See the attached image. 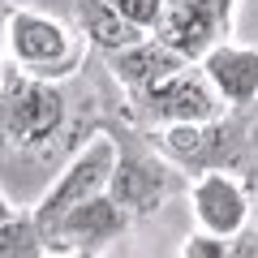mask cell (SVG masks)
Here are the masks:
<instances>
[{"label": "cell", "instance_id": "obj_15", "mask_svg": "<svg viewBox=\"0 0 258 258\" xmlns=\"http://www.w3.org/2000/svg\"><path fill=\"white\" fill-rule=\"evenodd\" d=\"M228 241H232V237H228ZM228 241H224V237H207V232H189L185 245H181V258H224Z\"/></svg>", "mask_w": 258, "mask_h": 258}, {"label": "cell", "instance_id": "obj_11", "mask_svg": "<svg viewBox=\"0 0 258 258\" xmlns=\"http://www.w3.org/2000/svg\"><path fill=\"white\" fill-rule=\"evenodd\" d=\"M108 69H112V78H116V86L125 91V99H134V95H147V91H155L159 82L176 78L185 69V60L172 47H164L155 35H147L142 43L125 47V52H112Z\"/></svg>", "mask_w": 258, "mask_h": 258}, {"label": "cell", "instance_id": "obj_14", "mask_svg": "<svg viewBox=\"0 0 258 258\" xmlns=\"http://www.w3.org/2000/svg\"><path fill=\"white\" fill-rule=\"evenodd\" d=\"M112 13H120V18L129 22L134 30H142V35H151V30L159 26V18H164V0H103Z\"/></svg>", "mask_w": 258, "mask_h": 258}, {"label": "cell", "instance_id": "obj_9", "mask_svg": "<svg viewBox=\"0 0 258 258\" xmlns=\"http://www.w3.org/2000/svg\"><path fill=\"white\" fill-rule=\"evenodd\" d=\"M125 228H129V215L103 194V198H91V203L74 207L69 215H60L52 228H43V241L56 254H99Z\"/></svg>", "mask_w": 258, "mask_h": 258}, {"label": "cell", "instance_id": "obj_21", "mask_svg": "<svg viewBox=\"0 0 258 258\" xmlns=\"http://www.w3.org/2000/svg\"><path fill=\"white\" fill-rule=\"evenodd\" d=\"M74 258H103V254H74Z\"/></svg>", "mask_w": 258, "mask_h": 258}, {"label": "cell", "instance_id": "obj_8", "mask_svg": "<svg viewBox=\"0 0 258 258\" xmlns=\"http://www.w3.org/2000/svg\"><path fill=\"white\" fill-rule=\"evenodd\" d=\"M189 207L194 224L207 237H237L249 220H254V194H249L245 176L232 172H203L189 181Z\"/></svg>", "mask_w": 258, "mask_h": 258}, {"label": "cell", "instance_id": "obj_19", "mask_svg": "<svg viewBox=\"0 0 258 258\" xmlns=\"http://www.w3.org/2000/svg\"><path fill=\"white\" fill-rule=\"evenodd\" d=\"M9 0H0V52H5V26H9Z\"/></svg>", "mask_w": 258, "mask_h": 258}, {"label": "cell", "instance_id": "obj_17", "mask_svg": "<svg viewBox=\"0 0 258 258\" xmlns=\"http://www.w3.org/2000/svg\"><path fill=\"white\" fill-rule=\"evenodd\" d=\"M249 172H258V112L249 116Z\"/></svg>", "mask_w": 258, "mask_h": 258}, {"label": "cell", "instance_id": "obj_6", "mask_svg": "<svg viewBox=\"0 0 258 258\" xmlns=\"http://www.w3.org/2000/svg\"><path fill=\"white\" fill-rule=\"evenodd\" d=\"M220 116H228V108H224V99L211 91V82L203 78L198 64H185L176 78H168L155 91L129 99V120H134L142 134L176 129V125H211V120H220Z\"/></svg>", "mask_w": 258, "mask_h": 258}, {"label": "cell", "instance_id": "obj_2", "mask_svg": "<svg viewBox=\"0 0 258 258\" xmlns=\"http://www.w3.org/2000/svg\"><path fill=\"white\" fill-rule=\"evenodd\" d=\"M112 142H116V168L108 181V198L129 215V220H151L172 203L181 189H189L185 172L176 164H168L164 151L129 125H108Z\"/></svg>", "mask_w": 258, "mask_h": 258}, {"label": "cell", "instance_id": "obj_5", "mask_svg": "<svg viewBox=\"0 0 258 258\" xmlns=\"http://www.w3.org/2000/svg\"><path fill=\"white\" fill-rule=\"evenodd\" d=\"M112 168H116V142H112L108 125H99V129L86 134V142L64 159V168L52 176V185H43L39 203L30 207L39 232L52 228V224L60 220V215H69L74 207L91 203V198H103V194H108V181H112Z\"/></svg>", "mask_w": 258, "mask_h": 258}, {"label": "cell", "instance_id": "obj_22", "mask_svg": "<svg viewBox=\"0 0 258 258\" xmlns=\"http://www.w3.org/2000/svg\"><path fill=\"white\" fill-rule=\"evenodd\" d=\"M254 112H258V108H254Z\"/></svg>", "mask_w": 258, "mask_h": 258}, {"label": "cell", "instance_id": "obj_7", "mask_svg": "<svg viewBox=\"0 0 258 258\" xmlns=\"http://www.w3.org/2000/svg\"><path fill=\"white\" fill-rule=\"evenodd\" d=\"M241 0H164V18L151 35L185 64H198L211 47L228 43Z\"/></svg>", "mask_w": 258, "mask_h": 258}, {"label": "cell", "instance_id": "obj_20", "mask_svg": "<svg viewBox=\"0 0 258 258\" xmlns=\"http://www.w3.org/2000/svg\"><path fill=\"white\" fill-rule=\"evenodd\" d=\"M245 181H249V194H254V207H258V172H245Z\"/></svg>", "mask_w": 258, "mask_h": 258}, {"label": "cell", "instance_id": "obj_12", "mask_svg": "<svg viewBox=\"0 0 258 258\" xmlns=\"http://www.w3.org/2000/svg\"><path fill=\"white\" fill-rule=\"evenodd\" d=\"M69 9H74V22H78V35L86 39L91 47H99L103 56L112 52H125V47L142 43V30H134L120 13H112L103 0H69Z\"/></svg>", "mask_w": 258, "mask_h": 258}, {"label": "cell", "instance_id": "obj_4", "mask_svg": "<svg viewBox=\"0 0 258 258\" xmlns=\"http://www.w3.org/2000/svg\"><path fill=\"white\" fill-rule=\"evenodd\" d=\"M249 116L254 112H228L211 125H176L147 134L168 164L181 172H249Z\"/></svg>", "mask_w": 258, "mask_h": 258}, {"label": "cell", "instance_id": "obj_18", "mask_svg": "<svg viewBox=\"0 0 258 258\" xmlns=\"http://www.w3.org/2000/svg\"><path fill=\"white\" fill-rule=\"evenodd\" d=\"M13 215H18V207H13V203H9V194L0 189V224H9V220H13Z\"/></svg>", "mask_w": 258, "mask_h": 258}, {"label": "cell", "instance_id": "obj_10", "mask_svg": "<svg viewBox=\"0 0 258 258\" xmlns=\"http://www.w3.org/2000/svg\"><path fill=\"white\" fill-rule=\"evenodd\" d=\"M211 91L224 99L228 112H254L258 108V47L254 43H220L198 60Z\"/></svg>", "mask_w": 258, "mask_h": 258}, {"label": "cell", "instance_id": "obj_3", "mask_svg": "<svg viewBox=\"0 0 258 258\" xmlns=\"http://www.w3.org/2000/svg\"><path fill=\"white\" fill-rule=\"evenodd\" d=\"M5 52L9 64L26 78L39 82H69L82 69L86 39L78 26H64L60 18L39 9H9V26H5Z\"/></svg>", "mask_w": 258, "mask_h": 258}, {"label": "cell", "instance_id": "obj_13", "mask_svg": "<svg viewBox=\"0 0 258 258\" xmlns=\"http://www.w3.org/2000/svg\"><path fill=\"white\" fill-rule=\"evenodd\" d=\"M0 258H47V241L30 211H18L9 224H0Z\"/></svg>", "mask_w": 258, "mask_h": 258}, {"label": "cell", "instance_id": "obj_16", "mask_svg": "<svg viewBox=\"0 0 258 258\" xmlns=\"http://www.w3.org/2000/svg\"><path fill=\"white\" fill-rule=\"evenodd\" d=\"M224 258H258V220H249L245 228H241L237 237L228 241V249H224Z\"/></svg>", "mask_w": 258, "mask_h": 258}, {"label": "cell", "instance_id": "obj_1", "mask_svg": "<svg viewBox=\"0 0 258 258\" xmlns=\"http://www.w3.org/2000/svg\"><path fill=\"white\" fill-rule=\"evenodd\" d=\"M78 134V95L64 82H39L18 69L0 74V168L30 172L52 164ZM52 185V181H47Z\"/></svg>", "mask_w": 258, "mask_h": 258}]
</instances>
